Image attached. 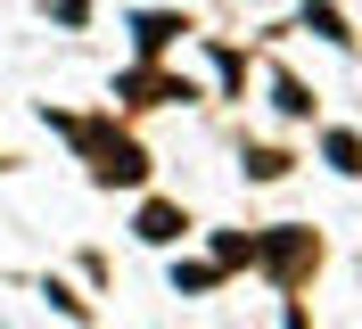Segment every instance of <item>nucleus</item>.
<instances>
[{
	"label": "nucleus",
	"mask_w": 362,
	"mask_h": 329,
	"mask_svg": "<svg viewBox=\"0 0 362 329\" xmlns=\"http://www.w3.org/2000/svg\"><path fill=\"white\" fill-rule=\"evenodd\" d=\"M255 255H264L280 280H296V272H305V255H321V247H313V231H280V239H264Z\"/></svg>",
	"instance_id": "1"
},
{
	"label": "nucleus",
	"mask_w": 362,
	"mask_h": 329,
	"mask_svg": "<svg viewBox=\"0 0 362 329\" xmlns=\"http://www.w3.org/2000/svg\"><path fill=\"white\" fill-rule=\"evenodd\" d=\"M181 231H189V222H181V206H140V239H148V247H173Z\"/></svg>",
	"instance_id": "2"
},
{
	"label": "nucleus",
	"mask_w": 362,
	"mask_h": 329,
	"mask_svg": "<svg viewBox=\"0 0 362 329\" xmlns=\"http://www.w3.org/2000/svg\"><path fill=\"white\" fill-rule=\"evenodd\" d=\"M305 25H313V33H329V42H354V33H346V17H338V8H305Z\"/></svg>",
	"instance_id": "6"
},
{
	"label": "nucleus",
	"mask_w": 362,
	"mask_h": 329,
	"mask_svg": "<svg viewBox=\"0 0 362 329\" xmlns=\"http://www.w3.org/2000/svg\"><path fill=\"white\" fill-rule=\"evenodd\" d=\"M329 165H338V173H362V140L354 132H329Z\"/></svg>",
	"instance_id": "5"
},
{
	"label": "nucleus",
	"mask_w": 362,
	"mask_h": 329,
	"mask_svg": "<svg viewBox=\"0 0 362 329\" xmlns=\"http://www.w3.org/2000/svg\"><path fill=\"white\" fill-rule=\"evenodd\" d=\"M140 173H148V156H140L132 140H115V149L99 156V181H140Z\"/></svg>",
	"instance_id": "3"
},
{
	"label": "nucleus",
	"mask_w": 362,
	"mask_h": 329,
	"mask_svg": "<svg viewBox=\"0 0 362 329\" xmlns=\"http://www.w3.org/2000/svg\"><path fill=\"white\" fill-rule=\"evenodd\" d=\"M173 33H189V25H181V17H140V50H148V58H157Z\"/></svg>",
	"instance_id": "4"
},
{
	"label": "nucleus",
	"mask_w": 362,
	"mask_h": 329,
	"mask_svg": "<svg viewBox=\"0 0 362 329\" xmlns=\"http://www.w3.org/2000/svg\"><path fill=\"white\" fill-rule=\"evenodd\" d=\"M247 173H255V181H280V173H288V156H280V149H255Z\"/></svg>",
	"instance_id": "7"
}]
</instances>
